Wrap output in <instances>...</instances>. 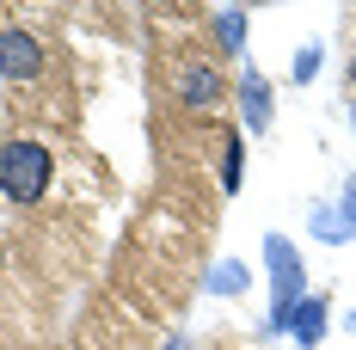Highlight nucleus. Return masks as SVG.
<instances>
[{"mask_svg":"<svg viewBox=\"0 0 356 350\" xmlns=\"http://www.w3.org/2000/svg\"><path fill=\"white\" fill-rule=\"evenodd\" d=\"M49 178H56V160H49L43 141H6L0 148V197L6 203H19V209L43 203L49 197Z\"/></svg>","mask_w":356,"mask_h":350,"instance_id":"f257e3e1","label":"nucleus"},{"mask_svg":"<svg viewBox=\"0 0 356 350\" xmlns=\"http://www.w3.org/2000/svg\"><path fill=\"white\" fill-rule=\"evenodd\" d=\"M264 264H270V332H289V319L301 308V258L283 234L264 240Z\"/></svg>","mask_w":356,"mask_h":350,"instance_id":"f03ea898","label":"nucleus"},{"mask_svg":"<svg viewBox=\"0 0 356 350\" xmlns=\"http://www.w3.org/2000/svg\"><path fill=\"white\" fill-rule=\"evenodd\" d=\"M0 74L6 80H37L43 74V43L31 31H0Z\"/></svg>","mask_w":356,"mask_h":350,"instance_id":"7ed1b4c3","label":"nucleus"},{"mask_svg":"<svg viewBox=\"0 0 356 350\" xmlns=\"http://www.w3.org/2000/svg\"><path fill=\"white\" fill-rule=\"evenodd\" d=\"M270 117H277V99H270V80H264L258 68H246V74H240V123L264 136V129H270Z\"/></svg>","mask_w":356,"mask_h":350,"instance_id":"20e7f679","label":"nucleus"},{"mask_svg":"<svg viewBox=\"0 0 356 350\" xmlns=\"http://www.w3.org/2000/svg\"><path fill=\"white\" fill-rule=\"evenodd\" d=\"M178 99H184V111H209L221 99V74L203 68V62H191V68L178 74Z\"/></svg>","mask_w":356,"mask_h":350,"instance_id":"39448f33","label":"nucleus"},{"mask_svg":"<svg viewBox=\"0 0 356 350\" xmlns=\"http://www.w3.org/2000/svg\"><path fill=\"white\" fill-rule=\"evenodd\" d=\"M289 332H295V350H314L325 338V301L320 295H301V308L289 319Z\"/></svg>","mask_w":356,"mask_h":350,"instance_id":"423d86ee","label":"nucleus"},{"mask_svg":"<svg viewBox=\"0 0 356 350\" xmlns=\"http://www.w3.org/2000/svg\"><path fill=\"white\" fill-rule=\"evenodd\" d=\"M240 178H246V141L227 136L221 141V191H240Z\"/></svg>","mask_w":356,"mask_h":350,"instance_id":"0eeeda50","label":"nucleus"},{"mask_svg":"<svg viewBox=\"0 0 356 350\" xmlns=\"http://www.w3.org/2000/svg\"><path fill=\"white\" fill-rule=\"evenodd\" d=\"M314 234L338 246V240H350V234H356V221H350L344 209H332V203H320V215H314Z\"/></svg>","mask_w":356,"mask_h":350,"instance_id":"6e6552de","label":"nucleus"},{"mask_svg":"<svg viewBox=\"0 0 356 350\" xmlns=\"http://www.w3.org/2000/svg\"><path fill=\"white\" fill-rule=\"evenodd\" d=\"M215 31H221V49H227V56H240V43H246V13H240V6H221V13H215Z\"/></svg>","mask_w":356,"mask_h":350,"instance_id":"1a4fd4ad","label":"nucleus"},{"mask_svg":"<svg viewBox=\"0 0 356 350\" xmlns=\"http://www.w3.org/2000/svg\"><path fill=\"white\" fill-rule=\"evenodd\" d=\"M246 289V264H234V258H221L209 271V295H240Z\"/></svg>","mask_w":356,"mask_h":350,"instance_id":"9d476101","label":"nucleus"},{"mask_svg":"<svg viewBox=\"0 0 356 350\" xmlns=\"http://www.w3.org/2000/svg\"><path fill=\"white\" fill-rule=\"evenodd\" d=\"M320 43H307V49H301V56H295V80H301V86H307V80H314V74H320Z\"/></svg>","mask_w":356,"mask_h":350,"instance_id":"9b49d317","label":"nucleus"},{"mask_svg":"<svg viewBox=\"0 0 356 350\" xmlns=\"http://www.w3.org/2000/svg\"><path fill=\"white\" fill-rule=\"evenodd\" d=\"M338 209H344V215H350V221H356V178H350V184H344V203H338Z\"/></svg>","mask_w":356,"mask_h":350,"instance_id":"f8f14e48","label":"nucleus"},{"mask_svg":"<svg viewBox=\"0 0 356 350\" xmlns=\"http://www.w3.org/2000/svg\"><path fill=\"white\" fill-rule=\"evenodd\" d=\"M350 86H356V62H350Z\"/></svg>","mask_w":356,"mask_h":350,"instance_id":"ddd939ff","label":"nucleus"},{"mask_svg":"<svg viewBox=\"0 0 356 350\" xmlns=\"http://www.w3.org/2000/svg\"><path fill=\"white\" fill-rule=\"evenodd\" d=\"M166 350H184V344H166Z\"/></svg>","mask_w":356,"mask_h":350,"instance_id":"4468645a","label":"nucleus"},{"mask_svg":"<svg viewBox=\"0 0 356 350\" xmlns=\"http://www.w3.org/2000/svg\"><path fill=\"white\" fill-rule=\"evenodd\" d=\"M350 123H356V105H350Z\"/></svg>","mask_w":356,"mask_h":350,"instance_id":"2eb2a0df","label":"nucleus"},{"mask_svg":"<svg viewBox=\"0 0 356 350\" xmlns=\"http://www.w3.org/2000/svg\"><path fill=\"white\" fill-rule=\"evenodd\" d=\"M0 264H6V252H0Z\"/></svg>","mask_w":356,"mask_h":350,"instance_id":"dca6fc26","label":"nucleus"}]
</instances>
